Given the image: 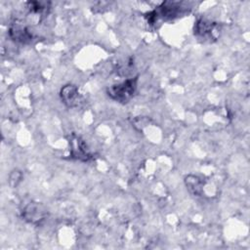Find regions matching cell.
Listing matches in <instances>:
<instances>
[{"mask_svg": "<svg viewBox=\"0 0 250 250\" xmlns=\"http://www.w3.org/2000/svg\"><path fill=\"white\" fill-rule=\"evenodd\" d=\"M138 83V76L126 79L125 81L109 86L106 89L107 96L120 104H127L135 95Z\"/></svg>", "mask_w": 250, "mask_h": 250, "instance_id": "cell-1", "label": "cell"}, {"mask_svg": "<svg viewBox=\"0 0 250 250\" xmlns=\"http://www.w3.org/2000/svg\"><path fill=\"white\" fill-rule=\"evenodd\" d=\"M185 8L186 7H183L181 3L178 2H164L155 10L147 13L146 18L148 23L152 24L158 20H170L179 17V15L184 12Z\"/></svg>", "mask_w": 250, "mask_h": 250, "instance_id": "cell-2", "label": "cell"}, {"mask_svg": "<svg viewBox=\"0 0 250 250\" xmlns=\"http://www.w3.org/2000/svg\"><path fill=\"white\" fill-rule=\"evenodd\" d=\"M194 35L203 42H213L217 40L221 33V25L213 21L200 18L193 27Z\"/></svg>", "mask_w": 250, "mask_h": 250, "instance_id": "cell-3", "label": "cell"}, {"mask_svg": "<svg viewBox=\"0 0 250 250\" xmlns=\"http://www.w3.org/2000/svg\"><path fill=\"white\" fill-rule=\"evenodd\" d=\"M69 143V149H70V156L74 159L80 161H88L92 159L93 155L88 148L86 143L83 139L75 134H71L68 139Z\"/></svg>", "mask_w": 250, "mask_h": 250, "instance_id": "cell-4", "label": "cell"}, {"mask_svg": "<svg viewBox=\"0 0 250 250\" xmlns=\"http://www.w3.org/2000/svg\"><path fill=\"white\" fill-rule=\"evenodd\" d=\"M22 218L30 224H40L47 216L46 208L38 202H29L24 206L21 212Z\"/></svg>", "mask_w": 250, "mask_h": 250, "instance_id": "cell-5", "label": "cell"}, {"mask_svg": "<svg viewBox=\"0 0 250 250\" xmlns=\"http://www.w3.org/2000/svg\"><path fill=\"white\" fill-rule=\"evenodd\" d=\"M60 97L62 104L67 107H77L83 103V98L77 87L72 84L64 85L60 91Z\"/></svg>", "mask_w": 250, "mask_h": 250, "instance_id": "cell-6", "label": "cell"}, {"mask_svg": "<svg viewBox=\"0 0 250 250\" xmlns=\"http://www.w3.org/2000/svg\"><path fill=\"white\" fill-rule=\"evenodd\" d=\"M9 36L11 39L19 43H28L32 39V34L29 32L27 27L20 23H14L9 28Z\"/></svg>", "mask_w": 250, "mask_h": 250, "instance_id": "cell-7", "label": "cell"}, {"mask_svg": "<svg viewBox=\"0 0 250 250\" xmlns=\"http://www.w3.org/2000/svg\"><path fill=\"white\" fill-rule=\"evenodd\" d=\"M185 184L190 193L196 196L201 195L203 191V186H204L202 179L194 175H188L185 178Z\"/></svg>", "mask_w": 250, "mask_h": 250, "instance_id": "cell-8", "label": "cell"}, {"mask_svg": "<svg viewBox=\"0 0 250 250\" xmlns=\"http://www.w3.org/2000/svg\"><path fill=\"white\" fill-rule=\"evenodd\" d=\"M50 2L44 1H29L27 2V8L31 13L34 14H41L46 12L49 9Z\"/></svg>", "mask_w": 250, "mask_h": 250, "instance_id": "cell-9", "label": "cell"}, {"mask_svg": "<svg viewBox=\"0 0 250 250\" xmlns=\"http://www.w3.org/2000/svg\"><path fill=\"white\" fill-rule=\"evenodd\" d=\"M21 180V173L20 171H13L10 174V178H9V183L12 187H16Z\"/></svg>", "mask_w": 250, "mask_h": 250, "instance_id": "cell-10", "label": "cell"}]
</instances>
